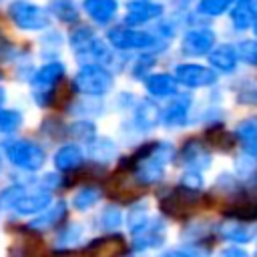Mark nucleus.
Listing matches in <instances>:
<instances>
[{
  "mask_svg": "<svg viewBox=\"0 0 257 257\" xmlns=\"http://www.w3.org/2000/svg\"><path fill=\"white\" fill-rule=\"evenodd\" d=\"M175 159V147L171 143H149L145 145L135 157H133V167H135V179L141 185H153L159 183L171 161Z\"/></svg>",
  "mask_w": 257,
  "mask_h": 257,
  "instance_id": "nucleus-1",
  "label": "nucleus"
},
{
  "mask_svg": "<svg viewBox=\"0 0 257 257\" xmlns=\"http://www.w3.org/2000/svg\"><path fill=\"white\" fill-rule=\"evenodd\" d=\"M2 151L8 157V161L22 171H38L46 161L44 149L32 141H22V139L4 141Z\"/></svg>",
  "mask_w": 257,
  "mask_h": 257,
  "instance_id": "nucleus-2",
  "label": "nucleus"
},
{
  "mask_svg": "<svg viewBox=\"0 0 257 257\" xmlns=\"http://www.w3.org/2000/svg\"><path fill=\"white\" fill-rule=\"evenodd\" d=\"M112 74L102 64H84L74 76V88L86 96H102L112 88Z\"/></svg>",
  "mask_w": 257,
  "mask_h": 257,
  "instance_id": "nucleus-3",
  "label": "nucleus"
},
{
  "mask_svg": "<svg viewBox=\"0 0 257 257\" xmlns=\"http://www.w3.org/2000/svg\"><path fill=\"white\" fill-rule=\"evenodd\" d=\"M64 76V64L62 62H48L40 66L32 76V88H34V100L40 106H48L52 102L54 86Z\"/></svg>",
  "mask_w": 257,
  "mask_h": 257,
  "instance_id": "nucleus-4",
  "label": "nucleus"
},
{
  "mask_svg": "<svg viewBox=\"0 0 257 257\" xmlns=\"http://www.w3.org/2000/svg\"><path fill=\"white\" fill-rule=\"evenodd\" d=\"M106 38H108L110 46L118 48V50H149V48L157 46V38L151 32H143V30H135V28H126V26L108 30Z\"/></svg>",
  "mask_w": 257,
  "mask_h": 257,
  "instance_id": "nucleus-5",
  "label": "nucleus"
},
{
  "mask_svg": "<svg viewBox=\"0 0 257 257\" xmlns=\"http://www.w3.org/2000/svg\"><path fill=\"white\" fill-rule=\"evenodd\" d=\"M12 22L22 30H42L50 24V16L44 8L30 4V2H14L10 8Z\"/></svg>",
  "mask_w": 257,
  "mask_h": 257,
  "instance_id": "nucleus-6",
  "label": "nucleus"
},
{
  "mask_svg": "<svg viewBox=\"0 0 257 257\" xmlns=\"http://www.w3.org/2000/svg\"><path fill=\"white\" fill-rule=\"evenodd\" d=\"M165 223L159 217H151L145 225H141L135 233H131L133 237V249L135 251H151V249H159L165 243Z\"/></svg>",
  "mask_w": 257,
  "mask_h": 257,
  "instance_id": "nucleus-7",
  "label": "nucleus"
},
{
  "mask_svg": "<svg viewBox=\"0 0 257 257\" xmlns=\"http://www.w3.org/2000/svg\"><path fill=\"white\" fill-rule=\"evenodd\" d=\"M173 76L179 84L189 86V88H205V86H211L217 82V74L211 68H207L203 64H195V62L175 66Z\"/></svg>",
  "mask_w": 257,
  "mask_h": 257,
  "instance_id": "nucleus-8",
  "label": "nucleus"
},
{
  "mask_svg": "<svg viewBox=\"0 0 257 257\" xmlns=\"http://www.w3.org/2000/svg\"><path fill=\"white\" fill-rule=\"evenodd\" d=\"M201 199L199 191L195 189H187V187H179V189H173V191H167L161 199V209L167 213V215H173V217H181L185 213H189L197 201Z\"/></svg>",
  "mask_w": 257,
  "mask_h": 257,
  "instance_id": "nucleus-9",
  "label": "nucleus"
},
{
  "mask_svg": "<svg viewBox=\"0 0 257 257\" xmlns=\"http://www.w3.org/2000/svg\"><path fill=\"white\" fill-rule=\"evenodd\" d=\"M191 96L189 94H177L167 102V106L161 110V124L167 128H181L189 122L191 114Z\"/></svg>",
  "mask_w": 257,
  "mask_h": 257,
  "instance_id": "nucleus-10",
  "label": "nucleus"
},
{
  "mask_svg": "<svg viewBox=\"0 0 257 257\" xmlns=\"http://www.w3.org/2000/svg\"><path fill=\"white\" fill-rule=\"evenodd\" d=\"M213 46H215V32L209 28H193L181 40V48L189 56L209 54L213 50Z\"/></svg>",
  "mask_w": 257,
  "mask_h": 257,
  "instance_id": "nucleus-11",
  "label": "nucleus"
},
{
  "mask_svg": "<svg viewBox=\"0 0 257 257\" xmlns=\"http://www.w3.org/2000/svg\"><path fill=\"white\" fill-rule=\"evenodd\" d=\"M179 161L181 167H185V171H205L211 165V153L209 149L199 143V141H189L181 151H179Z\"/></svg>",
  "mask_w": 257,
  "mask_h": 257,
  "instance_id": "nucleus-12",
  "label": "nucleus"
},
{
  "mask_svg": "<svg viewBox=\"0 0 257 257\" xmlns=\"http://www.w3.org/2000/svg\"><path fill=\"white\" fill-rule=\"evenodd\" d=\"M131 122H133L135 131H139V133L153 131V128H157L161 124V108L153 100L145 98V100L135 104Z\"/></svg>",
  "mask_w": 257,
  "mask_h": 257,
  "instance_id": "nucleus-13",
  "label": "nucleus"
},
{
  "mask_svg": "<svg viewBox=\"0 0 257 257\" xmlns=\"http://www.w3.org/2000/svg\"><path fill=\"white\" fill-rule=\"evenodd\" d=\"M163 14V6L149 2V0H139V2H131L126 8V16L124 22L128 26H137V24H145L149 20H155Z\"/></svg>",
  "mask_w": 257,
  "mask_h": 257,
  "instance_id": "nucleus-14",
  "label": "nucleus"
},
{
  "mask_svg": "<svg viewBox=\"0 0 257 257\" xmlns=\"http://www.w3.org/2000/svg\"><path fill=\"white\" fill-rule=\"evenodd\" d=\"M227 215L231 219H239V221H255L257 219V191L251 193H243L239 195L227 209Z\"/></svg>",
  "mask_w": 257,
  "mask_h": 257,
  "instance_id": "nucleus-15",
  "label": "nucleus"
},
{
  "mask_svg": "<svg viewBox=\"0 0 257 257\" xmlns=\"http://www.w3.org/2000/svg\"><path fill=\"white\" fill-rule=\"evenodd\" d=\"M177 84L179 82L175 80V76L167 74V72H157V74L145 76V88L155 98H167V96L177 94Z\"/></svg>",
  "mask_w": 257,
  "mask_h": 257,
  "instance_id": "nucleus-16",
  "label": "nucleus"
},
{
  "mask_svg": "<svg viewBox=\"0 0 257 257\" xmlns=\"http://www.w3.org/2000/svg\"><path fill=\"white\" fill-rule=\"evenodd\" d=\"M52 203V195L48 189L44 191H34V193H26L16 205H14V211L18 215H38L42 213L46 207H50Z\"/></svg>",
  "mask_w": 257,
  "mask_h": 257,
  "instance_id": "nucleus-17",
  "label": "nucleus"
},
{
  "mask_svg": "<svg viewBox=\"0 0 257 257\" xmlns=\"http://www.w3.org/2000/svg\"><path fill=\"white\" fill-rule=\"evenodd\" d=\"M209 64L221 72H233L237 68V60H239V54H237V48H233L231 44H221L217 48H213L209 54Z\"/></svg>",
  "mask_w": 257,
  "mask_h": 257,
  "instance_id": "nucleus-18",
  "label": "nucleus"
},
{
  "mask_svg": "<svg viewBox=\"0 0 257 257\" xmlns=\"http://www.w3.org/2000/svg\"><path fill=\"white\" fill-rule=\"evenodd\" d=\"M64 217H66V203H64V201H56L54 205L46 207L42 213H38V215L30 221V229L40 231V229L56 227Z\"/></svg>",
  "mask_w": 257,
  "mask_h": 257,
  "instance_id": "nucleus-19",
  "label": "nucleus"
},
{
  "mask_svg": "<svg viewBox=\"0 0 257 257\" xmlns=\"http://www.w3.org/2000/svg\"><path fill=\"white\" fill-rule=\"evenodd\" d=\"M88 145V157L94 161V163H110L116 159L118 155V147L112 139L108 137H94Z\"/></svg>",
  "mask_w": 257,
  "mask_h": 257,
  "instance_id": "nucleus-20",
  "label": "nucleus"
},
{
  "mask_svg": "<svg viewBox=\"0 0 257 257\" xmlns=\"http://www.w3.org/2000/svg\"><path fill=\"white\" fill-rule=\"evenodd\" d=\"M82 161H84V155H82V149L78 145H62L54 153V167L62 173L80 167Z\"/></svg>",
  "mask_w": 257,
  "mask_h": 257,
  "instance_id": "nucleus-21",
  "label": "nucleus"
},
{
  "mask_svg": "<svg viewBox=\"0 0 257 257\" xmlns=\"http://www.w3.org/2000/svg\"><path fill=\"white\" fill-rule=\"evenodd\" d=\"M82 8L96 24H106L112 20L118 6H116V0H84Z\"/></svg>",
  "mask_w": 257,
  "mask_h": 257,
  "instance_id": "nucleus-22",
  "label": "nucleus"
},
{
  "mask_svg": "<svg viewBox=\"0 0 257 257\" xmlns=\"http://www.w3.org/2000/svg\"><path fill=\"white\" fill-rule=\"evenodd\" d=\"M221 235L227 241H233V243H249L253 239V235H255V229L247 221L231 219V221L221 225Z\"/></svg>",
  "mask_w": 257,
  "mask_h": 257,
  "instance_id": "nucleus-23",
  "label": "nucleus"
},
{
  "mask_svg": "<svg viewBox=\"0 0 257 257\" xmlns=\"http://www.w3.org/2000/svg\"><path fill=\"white\" fill-rule=\"evenodd\" d=\"M100 189L98 187H94V185H84V187H80L76 193H74V197H72V207L76 209V211H88L90 207H94L98 201H100Z\"/></svg>",
  "mask_w": 257,
  "mask_h": 257,
  "instance_id": "nucleus-24",
  "label": "nucleus"
},
{
  "mask_svg": "<svg viewBox=\"0 0 257 257\" xmlns=\"http://www.w3.org/2000/svg\"><path fill=\"white\" fill-rule=\"evenodd\" d=\"M149 219H151V215H149V201L141 199V201L133 203L128 207V213H126V229H128V233H135Z\"/></svg>",
  "mask_w": 257,
  "mask_h": 257,
  "instance_id": "nucleus-25",
  "label": "nucleus"
},
{
  "mask_svg": "<svg viewBox=\"0 0 257 257\" xmlns=\"http://www.w3.org/2000/svg\"><path fill=\"white\" fill-rule=\"evenodd\" d=\"M231 20L237 30H245L253 24V4L251 0H237L235 8L231 10Z\"/></svg>",
  "mask_w": 257,
  "mask_h": 257,
  "instance_id": "nucleus-26",
  "label": "nucleus"
},
{
  "mask_svg": "<svg viewBox=\"0 0 257 257\" xmlns=\"http://www.w3.org/2000/svg\"><path fill=\"white\" fill-rule=\"evenodd\" d=\"M96 221H98V227H100L102 231L112 233V231H116V229L122 225V211H120L116 205H106V207L100 209Z\"/></svg>",
  "mask_w": 257,
  "mask_h": 257,
  "instance_id": "nucleus-27",
  "label": "nucleus"
},
{
  "mask_svg": "<svg viewBox=\"0 0 257 257\" xmlns=\"http://www.w3.org/2000/svg\"><path fill=\"white\" fill-rule=\"evenodd\" d=\"M82 235H84V227H82L80 223H70V225H66V227L56 235V245L68 249V247L76 245V243L82 239Z\"/></svg>",
  "mask_w": 257,
  "mask_h": 257,
  "instance_id": "nucleus-28",
  "label": "nucleus"
},
{
  "mask_svg": "<svg viewBox=\"0 0 257 257\" xmlns=\"http://www.w3.org/2000/svg\"><path fill=\"white\" fill-rule=\"evenodd\" d=\"M50 10L62 22H74L78 18V10H76L72 0H54L50 4Z\"/></svg>",
  "mask_w": 257,
  "mask_h": 257,
  "instance_id": "nucleus-29",
  "label": "nucleus"
},
{
  "mask_svg": "<svg viewBox=\"0 0 257 257\" xmlns=\"http://www.w3.org/2000/svg\"><path fill=\"white\" fill-rule=\"evenodd\" d=\"M235 135L239 141H243V145L257 143V116H249V118H243L241 122H237Z\"/></svg>",
  "mask_w": 257,
  "mask_h": 257,
  "instance_id": "nucleus-30",
  "label": "nucleus"
},
{
  "mask_svg": "<svg viewBox=\"0 0 257 257\" xmlns=\"http://www.w3.org/2000/svg\"><path fill=\"white\" fill-rule=\"evenodd\" d=\"M22 124V114L16 108H0V133H14Z\"/></svg>",
  "mask_w": 257,
  "mask_h": 257,
  "instance_id": "nucleus-31",
  "label": "nucleus"
},
{
  "mask_svg": "<svg viewBox=\"0 0 257 257\" xmlns=\"http://www.w3.org/2000/svg\"><path fill=\"white\" fill-rule=\"evenodd\" d=\"M68 135L74 137L76 141L90 143L96 137V131H94V124L92 122H88V120H76L74 124L68 126Z\"/></svg>",
  "mask_w": 257,
  "mask_h": 257,
  "instance_id": "nucleus-32",
  "label": "nucleus"
},
{
  "mask_svg": "<svg viewBox=\"0 0 257 257\" xmlns=\"http://www.w3.org/2000/svg\"><path fill=\"white\" fill-rule=\"evenodd\" d=\"M92 40H94V34H92V30H90L88 26H78V28H74L72 34H70V46H72L74 52L84 50Z\"/></svg>",
  "mask_w": 257,
  "mask_h": 257,
  "instance_id": "nucleus-33",
  "label": "nucleus"
},
{
  "mask_svg": "<svg viewBox=\"0 0 257 257\" xmlns=\"http://www.w3.org/2000/svg\"><path fill=\"white\" fill-rule=\"evenodd\" d=\"M26 195L24 185H10L0 193V207L2 209H14V205Z\"/></svg>",
  "mask_w": 257,
  "mask_h": 257,
  "instance_id": "nucleus-34",
  "label": "nucleus"
},
{
  "mask_svg": "<svg viewBox=\"0 0 257 257\" xmlns=\"http://www.w3.org/2000/svg\"><path fill=\"white\" fill-rule=\"evenodd\" d=\"M237 100L243 104H257V78H247L237 86Z\"/></svg>",
  "mask_w": 257,
  "mask_h": 257,
  "instance_id": "nucleus-35",
  "label": "nucleus"
},
{
  "mask_svg": "<svg viewBox=\"0 0 257 257\" xmlns=\"http://www.w3.org/2000/svg\"><path fill=\"white\" fill-rule=\"evenodd\" d=\"M207 139H209L211 147H217L221 151H227L233 147V137L225 128H219V126H211L207 131Z\"/></svg>",
  "mask_w": 257,
  "mask_h": 257,
  "instance_id": "nucleus-36",
  "label": "nucleus"
},
{
  "mask_svg": "<svg viewBox=\"0 0 257 257\" xmlns=\"http://www.w3.org/2000/svg\"><path fill=\"white\" fill-rule=\"evenodd\" d=\"M233 0H201L199 2V12L201 14H207V16H219L223 14L229 6H231Z\"/></svg>",
  "mask_w": 257,
  "mask_h": 257,
  "instance_id": "nucleus-37",
  "label": "nucleus"
},
{
  "mask_svg": "<svg viewBox=\"0 0 257 257\" xmlns=\"http://www.w3.org/2000/svg\"><path fill=\"white\" fill-rule=\"evenodd\" d=\"M70 110H72L74 114H100L102 106L96 102V96H86V98L76 100Z\"/></svg>",
  "mask_w": 257,
  "mask_h": 257,
  "instance_id": "nucleus-38",
  "label": "nucleus"
},
{
  "mask_svg": "<svg viewBox=\"0 0 257 257\" xmlns=\"http://www.w3.org/2000/svg\"><path fill=\"white\" fill-rule=\"evenodd\" d=\"M237 54L243 62H247L251 66H257V40H243L237 46Z\"/></svg>",
  "mask_w": 257,
  "mask_h": 257,
  "instance_id": "nucleus-39",
  "label": "nucleus"
},
{
  "mask_svg": "<svg viewBox=\"0 0 257 257\" xmlns=\"http://www.w3.org/2000/svg\"><path fill=\"white\" fill-rule=\"evenodd\" d=\"M235 171H237L239 177H251L257 171V161L253 157H249V155L243 153V157L235 163Z\"/></svg>",
  "mask_w": 257,
  "mask_h": 257,
  "instance_id": "nucleus-40",
  "label": "nucleus"
},
{
  "mask_svg": "<svg viewBox=\"0 0 257 257\" xmlns=\"http://www.w3.org/2000/svg\"><path fill=\"white\" fill-rule=\"evenodd\" d=\"M203 183H205V181H203L201 173H197V171H185V173H183V179H181V185H183V187L199 191V189L203 187Z\"/></svg>",
  "mask_w": 257,
  "mask_h": 257,
  "instance_id": "nucleus-41",
  "label": "nucleus"
},
{
  "mask_svg": "<svg viewBox=\"0 0 257 257\" xmlns=\"http://www.w3.org/2000/svg\"><path fill=\"white\" fill-rule=\"evenodd\" d=\"M153 62H155V58H153L151 54L141 56V58L137 60V64L133 66V74H135V76H139V78H145V74H147V70L153 66Z\"/></svg>",
  "mask_w": 257,
  "mask_h": 257,
  "instance_id": "nucleus-42",
  "label": "nucleus"
},
{
  "mask_svg": "<svg viewBox=\"0 0 257 257\" xmlns=\"http://www.w3.org/2000/svg\"><path fill=\"white\" fill-rule=\"evenodd\" d=\"M215 257H249V253L237 245H229V247H223Z\"/></svg>",
  "mask_w": 257,
  "mask_h": 257,
  "instance_id": "nucleus-43",
  "label": "nucleus"
},
{
  "mask_svg": "<svg viewBox=\"0 0 257 257\" xmlns=\"http://www.w3.org/2000/svg\"><path fill=\"white\" fill-rule=\"evenodd\" d=\"M155 257H193V247H185V249H167Z\"/></svg>",
  "mask_w": 257,
  "mask_h": 257,
  "instance_id": "nucleus-44",
  "label": "nucleus"
},
{
  "mask_svg": "<svg viewBox=\"0 0 257 257\" xmlns=\"http://www.w3.org/2000/svg\"><path fill=\"white\" fill-rule=\"evenodd\" d=\"M243 153L253 157L257 161V143H249V145H243Z\"/></svg>",
  "mask_w": 257,
  "mask_h": 257,
  "instance_id": "nucleus-45",
  "label": "nucleus"
},
{
  "mask_svg": "<svg viewBox=\"0 0 257 257\" xmlns=\"http://www.w3.org/2000/svg\"><path fill=\"white\" fill-rule=\"evenodd\" d=\"M4 98H6V92H4V88H0V106H2V102H4Z\"/></svg>",
  "mask_w": 257,
  "mask_h": 257,
  "instance_id": "nucleus-46",
  "label": "nucleus"
},
{
  "mask_svg": "<svg viewBox=\"0 0 257 257\" xmlns=\"http://www.w3.org/2000/svg\"><path fill=\"white\" fill-rule=\"evenodd\" d=\"M253 32H255V36H257V20L253 22Z\"/></svg>",
  "mask_w": 257,
  "mask_h": 257,
  "instance_id": "nucleus-47",
  "label": "nucleus"
},
{
  "mask_svg": "<svg viewBox=\"0 0 257 257\" xmlns=\"http://www.w3.org/2000/svg\"><path fill=\"white\" fill-rule=\"evenodd\" d=\"M0 169H2V161H0Z\"/></svg>",
  "mask_w": 257,
  "mask_h": 257,
  "instance_id": "nucleus-48",
  "label": "nucleus"
},
{
  "mask_svg": "<svg viewBox=\"0 0 257 257\" xmlns=\"http://www.w3.org/2000/svg\"><path fill=\"white\" fill-rule=\"evenodd\" d=\"M124 257H128V255H124Z\"/></svg>",
  "mask_w": 257,
  "mask_h": 257,
  "instance_id": "nucleus-49",
  "label": "nucleus"
},
{
  "mask_svg": "<svg viewBox=\"0 0 257 257\" xmlns=\"http://www.w3.org/2000/svg\"><path fill=\"white\" fill-rule=\"evenodd\" d=\"M0 76H2V74H0Z\"/></svg>",
  "mask_w": 257,
  "mask_h": 257,
  "instance_id": "nucleus-50",
  "label": "nucleus"
}]
</instances>
